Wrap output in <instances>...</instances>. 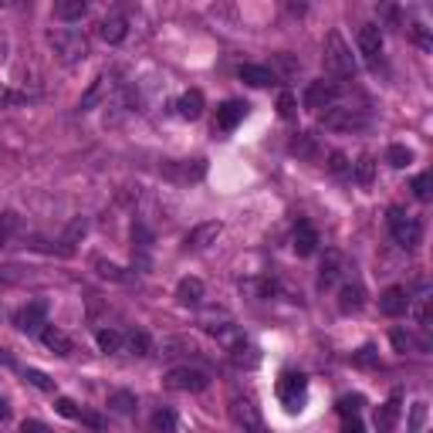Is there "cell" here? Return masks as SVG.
Segmentation results:
<instances>
[{"label": "cell", "mask_w": 433, "mask_h": 433, "mask_svg": "<svg viewBox=\"0 0 433 433\" xmlns=\"http://www.w3.org/2000/svg\"><path fill=\"white\" fill-rule=\"evenodd\" d=\"M48 44L58 54V61L68 65V68L88 58V38L81 31H75V27H51L48 31Z\"/></svg>", "instance_id": "obj_1"}, {"label": "cell", "mask_w": 433, "mask_h": 433, "mask_svg": "<svg viewBox=\"0 0 433 433\" xmlns=\"http://www.w3.org/2000/svg\"><path fill=\"white\" fill-rule=\"evenodd\" d=\"M325 72L335 78H352L356 75V58L349 51V44L342 41L338 31H329L325 38Z\"/></svg>", "instance_id": "obj_2"}, {"label": "cell", "mask_w": 433, "mask_h": 433, "mask_svg": "<svg viewBox=\"0 0 433 433\" xmlns=\"http://www.w3.org/2000/svg\"><path fill=\"white\" fill-rule=\"evenodd\" d=\"M386 224H389L393 240H396L400 247H407V251H413V247L420 244V237H423L420 220H416V217H409L407 210H400V206H389V213H386Z\"/></svg>", "instance_id": "obj_3"}, {"label": "cell", "mask_w": 433, "mask_h": 433, "mask_svg": "<svg viewBox=\"0 0 433 433\" xmlns=\"http://www.w3.org/2000/svg\"><path fill=\"white\" fill-rule=\"evenodd\" d=\"M163 386L177 389V393H204L206 386H210V376H206L204 369H197V366H177V369H170L163 376Z\"/></svg>", "instance_id": "obj_4"}, {"label": "cell", "mask_w": 433, "mask_h": 433, "mask_svg": "<svg viewBox=\"0 0 433 433\" xmlns=\"http://www.w3.org/2000/svg\"><path fill=\"white\" fill-rule=\"evenodd\" d=\"M305 396H308V379L302 373H281L278 379V400L284 403L288 413H298L305 407Z\"/></svg>", "instance_id": "obj_5"}, {"label": "cell", "mask_w": 433, "mask_h": 433, "mask_svg": "<svg viewBox=\"0 0 433 433\" xmlns=\"http://www.w3.org/2000/svg\"><path fill=\"white\" fill-rule=\"evenodd\" d=\"M369 122V115L362 112V108H349V105H329L325 112H322V126L329 129H342V132H352V129H362Z\"/></svg>", "instance_id": "obj_6"}, {"label": "cell", "mask_w": 433, "mask_h": 433, "mask_svg": "<svg viewBox=\"0 0 433 433\" xmlns=\"http://www.w3.org/2000/svg\"><path fill=\"white\" fill-rule=\"evenodd\" d=\"M338 95H342V88H338L335 81L318 78V81H311L305 88V108H311V112H325L329 105L338 102Z\"/></svg>", "instance_id": "obj_7"}, {"label": "cell", "mask_w": 433, "mask_h": 433, "mask_svg": "<svg viewBox=\"0 0 433 433\" xmlns=\"http://www.w3.org/2000/svg\"><path fill=\"white\" fill-rule=\"evenodd\" d=\"M14 325L21 332H41L44 325H48V302H27L17 315H14Z\"/></svg>", "instance_id": "obj_8"}, {"label": "cell", "mask_w": 433, "mask_h": 433, "mask_svg": "<svg viewBox=\"0 0 433 433\" xmlns=\"http://www.w3.org/2000/svg\"><path fill=\"white\" fill-rule=\"evenodd\" d=\"M230 416H234V423L240 427V433H254L264 427V420H261V413L251 400H234L230 403Z\"/></svg>", "instance_id": "obj_9"}, {"label": "cell", "mask_w": 433, "mask_h": 433, "mask_svg": "<svg viewBox=\"0 0 433 433\" xmlns=\"http://www.w3.org/2000/svg\"><path fill=\"white\" fill-rule=\"evenodd\" d=\"M224 234V224L220 220H206V224H197V227L186 234V247L190 251H204V247H210L217 237Z\"/></svg>", "instance_id": "obj_10"}, {"label": "cell", "mask_w": 433, "mask_h": 433, "mask_svg": "<svg viewBox=\"0 0 433 433\" xmlns=\"http://www.w3.org/2000/svg\"><path fill=\"white\" fill-rule=\"evenodd\" d=\"M407 308H409V295H407V288H386L379 295V311L386 315V318H400V315H407Z\"/></svg>", "instance_id": "obj_11"}, {"label": "cell", "mask_w": 433, "mask_h": 433, "mask_svg": "<svg viewBox=\"0 0 433 433\" xmlns=\"http://www.w3.org/2000/svg\"><path fill=\"white\" fill-rule=\"evenodd\" d=\"M244 115H247V102H237V99H230L217 108V122L213 126L220 129V132H234V129L244 122Z\"/></svg>", "instance_id": "obj_12"}, {"label": "cell", "mask_w": 433, "mask_h": 433, "mask_svg": "<svg viewBox=\"0 0 433 433\" xmlns=\"http://www.w3.org/2000/svg\"><path fill=\"white\" fill-rule=\"evenodd\" d=\"M356 44H359V51L366 54L369 61H376L382 51V31L379 24H362L356 31Z\"/></svg>", "instance_id": "obj_13"}, {"label": "cell", "mask_w": 433, "mask_h": 433, "mask_svg": "<svg viewBox=\"0 0 433 433\" xmlns=\"http://www.w3.org/2000/svg\"><path fill=\"white\" fill-rule=\"evenodd\" d=\"M315 251H318V230L311 227L308 220H298V224H295V254L311 257Z\"/></svg>", "instance_id": "obj_14"}, {"label": "cell", "mask_w": 433, "mask_h": 433, "mask_svg": "<svg viewBox=\"0 0 433 433\" xmlns=\"http://www.w3.org/2000/svg\"><path fill=\"white\" fill-rule=\"evenodd\" d=\"M99 34H102V41H108V44H119V41H126L129 21L122 14H108V17L99 21Z\"/></svg>", "instance_id": "obj_15"}, {"label": "cell", "mask_w": 433, "mask_h": 433, "mask_svg": "<svg viewBox=\"0 0 433 433\" xmlns=\"http://www.w3.org/2000/svg\"><path fill=\"white\" fill-rule=\"evenodd\" d=\"M204 108H206V102H204V92L200 88H190V92H183L179 95V102H177V112L183 115V119H200L204 115Z\"/></svg>", "instance_id": "obj_16"}, {"label": "cell", "mask_w": 433, "mask_h": 433, "mask_svg": "<svg viewBox=\"0 0 433 433\" xmlns=\"http://www.w3.org/2000/svg\"><path fill=\"white\" fill-rule=\"evenodd\" d=\"M177 302L183 308H193L204 302V281L200 278H183L177 284Z\"/></svg>", "instance_id": "obj_17"}, {"label": "cell", "mask_w": 433, "mask_h": 433, "mask_svg": "<svg viewBox=\"0 0 433 433\" xmlns=\"http://www.w3.org/2000/svg\"><path fill=\"white\" fill-rule=\"evenodd\" d=\"M400 423V396L386 400L379 409H376V433H393Z\"/></svg>", "instance_id": "obj_18"}, {"label": "cell", "mask_w": 433, "mask_h": 433, "mask_svg": "<svg viewBox=\"0 0 433 433\" xmlns=\"http://www.w3.org/2000/svg\"><path fill=\"white\" fill-rule=\"evenodd\" d=\"M237 78L247 81L251 88H268V85L275 81V72L264 68V65H240V68H237Z\"/></svg>", "instance_id": "obj_19"}, {"label": "cell", "mask_w": 433, "mask_h": 433, "mask_svg": "<svg viewBox=\"0 0 433 433\" xmlns=\"http://www.w3.org/2000/svg\"><path fill=\"white\" fill-rule=\"evenodd\" d=\"M366 305V291H362V284H352V281H345L342 288H338V308L349 315V311H359V308Z\"/></svg>", "instance_id": "obj_20"}, {"label": "cell", "mask_w": 433, "mask_h": 433, "mask_svg": "<svg viewBox=\"0 0 433 433\" xmlns=\"http://www.w3.org/2000/svg\"><path fill=\"white\" fill-rule=\"evenodd\" d=\"M342 268H345V257L338 254V251H329L325 261H322V275H318V284L322 288H332L335 281L342 278Z\"/></svg>", "instance_id": "obj_21"}, {"label": "cell", "mask_w": 433, "mask_h": 433, "mask_svg": "<svg viewBox=\"0 0 433 433\" xmlns=\"http://www.w3.org/2000/svg\"><path fill=\"white\" fill-rule=\"evenodd\" d=\"M41 342L51 349L54 356H72V338H68V335H65L61 329H54V325L41 329Z\"/></svg>", "instance_id": "obj_22"}, {"label": "cell", "mask_w": 433, "mask_h": 433, "mask_svg": "<svg viewBox=\"0 0 433 433\" xmlns=\"http://www.w3.org/2000/svg\"><path fill=\"white\" fill-rule=\"evenodd\" d=\"M136 393H129V389H115V393H108V409L112 413H119V416H132L136 413Z\"/></svg>", "instance_id": "obj_23"}, {"label": "cell", "mask_w": 433, "mask_h": 433, "mask_svg": "<svg viewBox=\"0 0 433 433\" xmlns=\"http://www.w3.org/2000/svg\"><path fill=\"white\" fill-rule=\"evenodd\" d=\"M88 14V3L85 0H58L54 3V17L58 21H81Z\"/></svg>", "instance_id": "obj_24"}, {"label": "cell", "mask_w": 433, "mask_h": 433, "mask_svg": "<svg viewBox=\"0 0 433 433\" xmlns=\"http://www.w3.org/2000/svg\"><path fill=\"white\" fill-rule=\"evenodd\" d=\"M105 88H108V78H105V75H99L95 81H92V88H88V92L81 95V102H78V108H81V112L95 108V102H99V99L105 95Z\"/></svg>", "instance_id": "obj_25"}, {"label": "cell", "mask_w": 433, "mask_h": 433, "mask_svg": "<svg viewBox=\"0 0 433 433\" xmlns=\"http://www.w3.org/2000/svg\"><path fill=\"white\" fill-rule=\"evenodd\" d=\"M386 163H389L393 170H407L409 163H413V149L400 146V142H393V146L386 149Z\"/></svg>", "instance_id": "obj_26"}, {"label": "cell", "mask_w": 433, "mask_h": 433, "mask_svg": "<svg viewBox=\"0 0 433 433\" xmlns=\"http://www.w3.org/2000/svg\"><path fill=\"white\" fill-rule=\"evenodd\" d=\"M95 342H99V349H102V352H119V349L126 345V338H122L115 329H99Z\"/></svg>", "instance_id": "obj_27"}, {"label": "cell", "mask_w": 433, "mask_h": 433, "mask_svg": "<svg viewBox=\"0 0 433 433\" xmlns=\"http://www.w3.org/2000/svg\"><path fill=\"white\" fill-rule=\"evenodd\" d=\"M376 179V159L366 153V156H359V163H356V183L359 186H369Z\"/></svg>", "instance_id": "obj_28"}, {"label": "cell", "mask_w": 433, "mask_h": 433, "mask_svg": "<svg viewBox=\"0 0 433 433\" xmlns=\"http://www.w3.org/2000/svg\"><path fill=\"white\" fill-rule=\"evenodd\" d=\"M153 427H156V433H177V413H173L170 407L156 409V413H153Z\"/></svg>", "instance_id": "obj_29"}, {"label": "cell", "mask_w": 433, "mask_h": 433, "mask_svg": "<svg viewBox=\"0 0 433 433\" xmlns=\"http://www.w3.org/2000/svg\"><path fill=\"white\" fill-rule=\"evenodd\" d=\"M291 153L305 156V159H315V156H318V146H315V139H311L308 132H298V136L291 139Z\"/></svg>", "instance_id": "obj_30"}, {"label": "cell", "mask_w": 433, "mask_h": 433, "mask_svg": "<svg viewBox=\"0 0 433 433\" xmlns=\"http://www.w3.org/2000/svg\"><path fill=\"white\" fill-rule=\"evenodd\" d=\"M179 179H204V173H206V163L204 159H190V163H183V166H177L173 170Z\"/></svg>", "instance_id": "obj_31"}, {"label": "cell", "mask_w": 433, "mask_h": 433, "mask_svg": "<svg viewBox=\"0 0 433 433\" xmlns=\"http://www.w3.org/2000/svg\"><path fill=\"white\" fill-rule=\"evenodd\" d=\"M362 407H366V400H362L359 393H352V396H342V400L335 403V409H338L345 420H349V416H359V409H362Z\"/></svg>", "instance_id": "obj_32"}, {"label": "cell", "mask_w": 433, "mask_h": 433, "mask_svg": "<svg viewBox=\"0 0 433 433\" xmlns=\"http://www.w3.org/2000/svg\"><path fill=\"white\" fill-rule=\"evenodd\" d=\"M129 349H132V356H149L153 352V338L146 332H132L129 335Z\"/></svg>", "instance_id": "obj_33"}, {"label": "cell", "mask_w": 433, "mask_h": 433, "mask_svg": "<svg viewBox=\"0 0 433 433\" xmlns=\"http://www.w3.org/2000/svg\"><path fill=\"white\" fill-rule=\"evenodd\" d=\"M21 227V217L14 213V210H7V213H0V244H7L10 237H14V230Z\"/></svg>", "instance_id": "obj_34"}, {"label": "cell", "mask_w": 433, "mask_h": 433, "mask_svg": "<svg viewBox=\"0 0 433 433\" xmlns=\"http://www.w3.org/2000/svg\"><path fill=\"white\" fill-rule=\"evenodd\" d=\"M352 366H362V369L379 366V352H376V345H362L359 352H352Z\"/></svg>", "instance_id": "obj_35"}, {"label": "cell", "mask_w": 433, "mask_h": 433, "mask_svg": "<svg viewBox=\"0 0 433 433\" xmlns=\"http://www.w3.org/2000/svg\"><path fill=\"white\" fill-rule=\"evenodd\" d=\"M24 379L34 386V389H41V393H54V379L48 373H41V369H27Z\"/></svg>", "instance_id": "obj_36"}, {"label": "cell", "mask_w": 433, "mask_h": 433, "mask_svg": "<svg viewBox=\"0 0 433 433\" xmlns=\"http://www.w3.org/2000/svg\"><path fill=\"white\" fill-rule=\"evenodd\" d=\"M230 352H234V359H237L240 366H257V362H261V356H257V352L251 349V345H247V342H244V338H240V342H237Z\"/></svg>", "instance_id": "obj_37"}, {"label": "cell", "mask_w": 433, "mask_h": 433, "mask_svg": "<svg viewBox=\"0 0 433 433\" xmlns=\"http://www.w3.org/2000/svg\"><path fill=\"white\" fill-rule=\"evenodd\" d=\"M278 115L281 119H295V115H298V102H295V95H291L288 88L278 95Z\"/></svg>", "instance_id": "obj_38"}, {"label": "cell", "mask_w": 433, "mask_h": 433, "mask_svg": "<svg viewBox=\"0 0 433 433\" xmlns=\"http://www.w3.org/2000/svg\"><path fill=\"white\" fill-rule=\"evenodd\" d=\"M85 230H88L85 217H75V220L68 224V230H65V244H68V251H72V244H78V240L85 237Z\"/></svg>", "instance_id": "obj_39"}, {"label": "cell", "mask_w": 433, "mask_h": 433, "mask_svg": "<svg viewBox=\"0 0 433 433\" xmlns=\"http://www.w3.org/2000/svg\"><path fill=\"white\" fill-rule=\"evenodd\" d=\"M430 173H420V177L413 179V193H416V200H423V204H427V200H430Z\"/></svg>", "instance_id": "obj_40"}, {"label": "cell", "mask_w": 433, "mask_h": 433, "mask_svg": "<svg viewBox=\"0 0 433 433\" xmlns=\"http://www.w3.org/2000/svg\"><path fill=\"white\" fill-rule=\"evenodd\" d=\"M54 409H58L65 420H78V413H81V409H78V403H75V400H68V396H58Z\"/></svg>", "instance_id": "obj_41"}, {"label": "cell", "mask_w": 433, "mask_h": 433, "mask_svg": "<svg viewBox=\"0 0 433 433\" xmlns=\"http://www.w3.org/2000/svg\"><path fill=\"white\" fill-rule=\"evenodd\" d=\"M95 268H99V275L108 281H122L126 275H122V268L119 264H112V261H95Z\"/></svg>", "instance_id": "obj_42"}, {"label": "cell", "mask_w": 433, "mask_h": 433, "mask_svg": "<svg viewBox=\"0 0 433 433\" xmlns=\"http://www.w3.org/2000/svg\"><path fill=\"white\" fill-rule=\"evenodd\" d=\"M423 420H427V403H416V407H413V413H409V433H420Z\"/></svg>", "instance_id": "obj_43"}, {"label": "cell", "mask_w": 433, "mask_h": 433, "mask_svg": "<svg viewBox=\"0 0 433 433\" xmlns=\"http://www.w3.org/2000/svg\"><path fill=\"white\" fill-rule=\"evenodd\" d=\"M413 315H416V325H420V329H430V302H427V298L413 308Z\"/></svg>", "instance_id": "obj_44"}, {"label": "cell", "mask_w": 433, "mask_h": 433, "mask_svg": "<svg viewBox=\"0 0 433 433\" xmlns=\"http://www.w3.org/2000/svg\"><path fill=\"white\" fill-rule=\"evenodd\" d=\"M78 420H81L85 427H92V430H102V427H105V420L99 416V413H92V409H81V413H78Z\"/></svg>", "instance_id": "obj_45"}, {"label": "cell", "mask_w": 433, "mask_h": 433, "mask_svg": "<svg viewBox=\"0 0 433 433\" xmlns=\"http://www.w3.org/2000/svg\"><path fill=\"white\" fill-rule=\"evenodd\" d=\"M389 338H393V349H396V352H407L409 345H413V338H409L403 329H393V335H389Z\"/></svg>", "instance_id": "obj_46"}, {"label": "cell", "mask_w": 433, "mask_h": 433, "mask_svg": "<svg viewBox=\"0 0 433 433\" xmlns=\"http://www.w3.org/2000/svg\"><path fill=\"white\" fill-rule=\"evenodd\" d=\"M329 170H332V173H345V170H349V159H345V153H338V149L329 153Z\"/></svg>", "instance_id": "obj_47"}, {"label": "cell", "mask_w": 433, "mask_h": 433, "mask_svg": "<svg viewBox=\"0 0 433 433\" xmlns=\"http://www.w3.org/2000/svg\"><path fill=\"white\" fill-rule=\"evenodd\" d=\"M409 31H413V38H416V44H420L423 51H430V48H433V41H430V34H427V27H423V24H413V27H409Z\"/></svg>", "instance_id": "obj_48"}, {"label": "cell", "mask_w": 433, "mask_h": 433, "mask_svg": "<svg viewBox=\"0 0 433 433\" xmlns=\"http://www.w3.org/2000/svg\"><path fill=\"white\" fill-rule=\"evenodd\" d=\"M21 278H24V275H21V268H14V264L0 268V281H3V284H17Z\"/></svg>", "instance_id": "obj_49"}, {"label": "cell", "mask_w": 433, "mask_h": 433, "mask_svg": "<svg viewBox=\"0 0 433 433\" xmlns=\"http://www.w3.org/2000/svg\"><path fill=\"white\" fill-rule=\"evenodd\" d=\"M21 433H51L44 423H38V420H24L21 423Z\"/></svg>", "instance_id": "obj_50"}, {"label": "cell", "mask_w": 433, "mask_h": 433, "mask_svg": "<svg viewBox=\"0 0 433 433\" xmlns=\"http://www.w3.org/2000/svg\"><path fill=\"white\" fill-rule=\"evenodd\" d=\"M342 433H366V427L359 423V416H352V420H345V427H342Z\"/></svg>", "instance_id": "obj_51"}, {"label": "cell", "mask_w": 433, "mask_h": 433, "mask_svg": "<svg viewBox=\"0 0 433 433\" xmlns=\"http://www.w3.org/2000/svg\"><path fill=\"white\" fill-rule=\"evenodd\" d=\"M7 416H10V407H7V403L0 400V420H7Z\"/></svg>", "instance_id": "obj_52"}]
</instances>
